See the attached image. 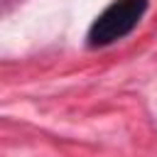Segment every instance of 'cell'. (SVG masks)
I'll list each match as a JSON object with an SVG mask.
<instances>
[{"label": "cell", "instance_id": "obj_1", "mask_svg": "<svg viewBox=\"0 0 157 157\" xmlns=\"http://www.w3.org/2000/svg\"><path fill=\"white\" fill-rule=\"evenodd\" d=\"M147 10V0H113L88 27V47H108L128 37Z\"/></svg>", "mask_w": 157, "mask_h": 157}]
</instances>
